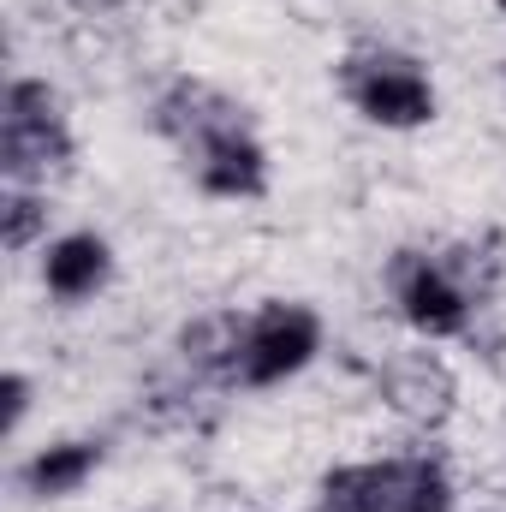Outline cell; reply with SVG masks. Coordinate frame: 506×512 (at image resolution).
<instances>
[{
    "instance_id": "8fae6325",
    "label": "cell",
    "mask_w": 506,
    "mask_h": 512,
    "mask_svg": "<svg viewBox=\"0 0 506 512\" xmlns=\"http://www.w3.org/2000/svg\"><path fill=\"white\" fill-rule=\"evenodd\" d=\"M179 352L209 370V376H239V352H245V316H203L179 334Z\"/></svg>"
},
{
    "instance_id": "ba28073f",
    "label": "cell",
    "mask_w": 506,
    "mask_h": 512,
    "mask_svg": "<svg viewBox=\"0 0 506 512\" xmlns=\"http://www.w3.org/2000/svg\"><path fill=\"white\" fill-rule=\"evenodd\" d=\"M191 167H197V185L209 197H262L268 191V155L251 137V126L209 143L203 155H191Z\"/></svg>"
},
{
    "instance_id": "30bf717a",
    "label": "cell",
    "mask_w": 506,
    "mask_h": 512,
    "mask_svg": "<svg viewBox=\"0 0 506 512\" xmlns=\"http://www.w3.org/2000/svg\"><path fill=\"white\" fill-rule=\"evenodd\" d=\"M96 465H102V441H54V447H42V453L18 471V483H24L30 495H42V501H60V495H72V489H84V483L96 477Z\"/></svg>"
},
{
    "instance_id": "7c38bea8",
    "label": "cell",
    "mask_w": 506,
    "mask_h": 512,
    "mask_svg": "<svg viewBox=\"0 0 506 512\" xmlns=\"http://www.w3.org/2000/svg\"><path fill=\"white\" fill-rule=\"evenodd\" d=\"M0 221H6V251H24V245H36V233L48 227V203H42L36 191H24V185H6Z\"/></svg>"
},
{
    "instance_id": "5bb4252c",
    "label": "cell",
    "mask_w": 506,
    "mask_h": 512,
    "mask_svg": "<svg viewBox=\"0 0 506 512\" xmlns=\"http://www.w3.org/2000/svg\"><path fill=\"white\" fill-rule=\"evenodd\" d=\"M72 6H84V12H108L114 0H72Z\"/></svg>"
},
{
    "instance_id": "8992f818",
    "label": "cell",
    "mask_w": 506,
    "mask_h": 512,
    "mask_svg": "<svg viewBox=\"0 0 506 512\" xmlns=\"http://www.w3.org/2000/svg\"><path fill=\"white\" fill-rule=\"evenodd\" d=\"M155 131L173 137V143L185 149V161H191V155H203L209 143L245 131V108H239L233 96H221L215 84L179 78V84H167V90L155 96Z\"/></svg>"
},
{
    "instance_id": "4fadbf2b",
    "label": "cell",
    "mask_w": 506,
    "mask_h": 512,
    "mask_svg": "<svg viewBox=\"0 0 506 512\" xmlns=\"http://www.w3.org/2000/svg\"><path fill=\"white\" fill-rule=\"evenodd\" d=\"M24 411H30V382H24V376L12 370V376H6V435H12V429L24 423Z\"/></svg>"
},
{
    "instance_id": "7a4b0ae2",
    "label": "cell",
    "mask_w": 506,
    "mask_h": 512,
    "mask_svg": "<svg viewBox=\"0 0 506 512\" xmlns=\"http://www.w3.org/2000/svg\"><path fill=\"white\" fill-rule=\"evenodd\" d=\"M72 167V126L60 114V96L36 78H12L0 102V173L6 185H48Z\"/></svg>"
},
{
    "instance_id": "277c9868",
    "label": "cell",
    "mask_w": 506,
    "mask_h": 512,
    "mask_svg": "<svg viewBox=\"0 0 506 512\" xmlns=\"http://www.w3.org/2000/svg\"><path fill=\"white\" fill-rule=\"evenodd\" d=\"M340 84L352 96V108L387 131H411L435 120V84L405 60V54H352L340 66Z\"/></svg>"
},
{
    "instance_id": "52a82bcc",
    "label": "cell",
    "mask_w": 506,
    "mask_h": 512,
    "mask_svg": "<svg viewBox=\"0 0 506 512\" xmlns=\"http://www.w3.org/2000/svg\"><path fill=\"white\" fill-rule=\"evenodd\" d=\"M381 399H387L411 429H441V423L453 417L459 382H453V370H447L435 352H399V358H387V370H381Z\"/></svg>"
},
{
    "instance_id": "5b68a950",
    "label": "cell",
    "mask_w": 506,
    "mask_h": 512,
    "mask_svg": "<svg viewBox=\"0 0 506 512\" xmlns=\"http://www.w3.org/2000/svg\"><path fill=\"white\" fill-rule=\"evenodd\" d=\"M322 352V322L304 304H268L245 316V352H239V382L245 387H274L298 376L310 358Z\"/></svg>"
},
{
    "instance_id": "6da1fadb",
    "label": "cell",
    "mask_w": 506,
    "mask_h": 512,
    "mask_svg": "<svg viewBox=\"0 0 506 512\" xmlns=\"http://www.w3.org/2000/svg\"><path fill=\"white\" fill-rule=\"evenodd\" d=\"M322 512H453V477L429 453H393L322 477Z\"/></svg>"
},
{
    "instance_id": "9a60e30c",
    "label": "cell",
    "mask_w": 506,
    "mask_h": 512,
    "mask_svg": "<svg viewBox=\"0 0 506 512\" xmlns=\"http://www.w3.org/2000/svg\"><path fill=\"white\" fill-rule=\"evenodd\" d=\"M495 6H501V12H506V0H495Z\"/></svg>"
},
{
    "instance_id": "3957f363",
    "label": "cell",
    "mask_w": 506,
    "mask_h": 512,
    "mask_svg": "<svg viewBox=\"0 0 506 512\" xmlns=\"http://www.w3.org/2000/svg\"><path fill=\"white\" fill-rule=\"evenodd\" d=\"M477 262H453V256H423V251H399L393 262V304L405 316L411 334L423 340H459L477 316V292L471 286Z\"/></svg>"
},
{
    "instance_id": "9c48e42d",
    "label": "cell",
    "mask_w": 506,
    "mask_h": 512,
    "mask_svg": "<svg viewBox=\"0 0 506 512\" xmlns=\"http://www.w3.org/2000/svg\"><path fill=\"white\" fill-rule=\"evenodd\" d=\"M108 274H114V251L96 233H66V239H54L48 256H42V286L54 298H66V304L96 298L108 286Z\"/></svg>"
}]
</instances>
